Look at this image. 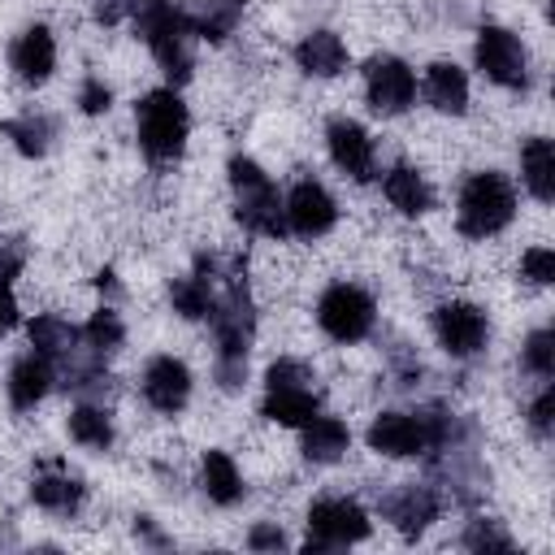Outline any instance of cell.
I'll use <instances>...</instances> for the list:
<instances>
[{"label":"cell","instance_id":"6da1fadb","mask_svg":"<svg viewBox=\"0 0 555 555\" xmlns=\"http://www.w3.org/2000/svg\"><path fill=\"white\" fill-rule=\"evenodd\" d=\"M212 330H217V386L221 390H238L247 382V343L256 330V312L243 286V273L234 269L225 278V295L212 304Z\"/></svg>","mask_w":555,"mask_h":555},{"label":"cell","instance_id":"7a4b0ae2","mask_svg":"<svg viewBox=\"0 0 555 555\" xmlns=\"http://www.w3.org/2000/svg\"><path fill=\"white\" fill-rule=\"evenodd\" d=\"M134 13V26L139 35L147 39V48L156 52L160 69L169 74L173 87H182L191 78V22H186V9L169 4V0H134L130 4Z\"/></svg>","mask_w":555,"mask_h":555},{"label":"cell","instance_id":"3957f363","mask_svg":"<svg viewBox=\"0 0 555 555\" xmlns=\"http://www.w3.org/2000/svg\"><path fill=\"white\" fill-rule=\"evenodd\" d=\"M230 186L238 195V221L251 234H269V238L286 234V204H282L278 186L264 178V169L256 160L234 156L230 160Z\"/></svg>","mask_w":555,"mask_h":555},{"label":"cell","instance_id":"277c9868","mask_svg":"<svg viewBox=\"0 0 555 555\" xmlns=\"http://www.w3.org/2000/svg\"><path fill=\"white\" fill-rule=\"evenodd\" d=\"M516 217V195H512V182L494 169L486 173H473L460 191V234L468 238H490L499 234L507 221Z\"/></svg>","mask_w":555,"mask_h":555},{"label":"cell","instance_id":"5b68a950","mask_svg":"<svg viewBox=\"0 0 555 555\" xmlns=\"http://www.w3.org/2000/svg\"><path fill=\"white\" fill-rule=\"evenodd\" d=\"M139 143L152 160H173L186 143V108L173 87L147 91L139 100Z\"/></svg>","mask_w":555,"mask_h":555},{"label":"cell","instance_id":"8992f818","mask_svg":"<svg viewBox=\"0 0 555 555\" xmlns=\"http://www.w3.org/2000/svg\"><path fill=\"white\" fill-rule=\"evenodd\" d=\"M317 321L334 343H360L373 330V299L360 286H330L317 304Z\"/></svg>","mask_w":555,"mask_h":555},{"label":"cell","instance_id":"52a82bcc","mask_svg":"<svg viewBox=\"0 0 555 555\" xmlns=\"http://www.w3.org/2000/svg\"><path fill=\"white\" fill-rule=\"evenodd\" d=\"M364 533H369V520L351 499H321L308 507V551L347 546V542H360Z\"/></svg>","mask_w":555,"mask_h":555},{"label":"cell","instance_id":"ba28073f","mask_svg":"<svg viewBox=\"0 0 555 555\" xmlns=\"http://www.w3.org/2000/svg\"><path fill=\"white\" fill-rule=\"evenodd\" d=\"M429 477L442 481V490H447L455 503H464V507H473V503L486 494V486H490V473H486V464L477 460L473 447H447V451H434V460H429Z\"/></svg>","mask_w":555,"mask_h":555},{"label":"cell","instance_id":"9c48e42d","mask_svg":"<svg viewBox=\"0 0 555 555\" xmlns=\"http://www.w3.org/2000/svg\"><path fill=\"white\" fill-rule=\"evenodd\" d=\"M477 69L499 82V87H525L529 82V61H525V48L512 30L503 26H486L477 35Z\"/></svg>","mask_w":555,"mask_h":555},{"label":"cell","instance_id":"30bf717a","mask_svg":"<svg viewBox=\"0 0 555 555\" xmlns=\"http://www.w3.org/2000/svg\"><path fill=\"white\" fill-rule=\"evenodd\" d=\"M364 91H369V104L386 117L403 113L416 95V74L399 61V56H373L369 69H364Z\"/></svg>","mask_w":555,"mask_h":555},{"label":"cell","instance_id":"8fae6325","mask_svg":"<svg viewBox=\"0 0 555 555\" xmlns=\"http://www.w3.org/2000/svg\"><path fill=\"white\" fill-rule=\"evenodd\" d=\"M434 334H438V343L447 347V356L468 360V356H477V351L486 347L490 325H486V312L473 308V304H442V308L434 312Z\"/></svg>","mask_w":555,"mask_h":555},{"label":"cell","instance_id":"7c38bea8","mask_svg":"<svg viewBox=\"0 0 555 555\" xmlns=\"http://www.w3.org/2000/svg\"><path fill=\"white\" fill-rule=\"evenodd\" d=\"M438 512H442V499H438V490L434 486H399V490H390L386 499H382V516L399 529V533H408V538H416L421 529H429L434 520H438Z\"/></svg>","mask_w":555,"mask_h":555},{"label":"cell","instance_id":"4fadbf2b","mask_svg":"<svg viewBox=\"0 0 555 555\" xmlns=\"http://www.w3.org/2000/svg\"><path fill=\"white\" fill-rule=\"evenodd\" d=\"M334 217H338V208L321 182H299L286 199V225L304 238H321L334 225Z\"/></svg>","mask_w":555,"mask_h":555},{"label":"cell","instance_id":"5bb4252c","mask_svg":"<svg viewBox=\"0 0 555 555\" xmlns=\"http://www.w3.org/2000/svg\"><path fill=\"white\" fill-rule=\"evenodd\" d=\"M191 395V373L182 360L173 356H156L147 369H143V399L156 408V412H178Z\"/></svg>","mask_w":555,"mask_h":555},{"label":"cell","instance_id":"9a60e30c","mask_svg":"<svg viewBox=\"0 0 555 555\" xmlns=\"http://www.w3.org/2000/svg\"><path fill=\"white\" fill-rule=\"evenodd\" d=\"M325 139H330V156H334V165H338L343 173H351V178H360V182L373 178V143H369V134H364L356 121H347V117L330 121Z\"/></svg>","mask_w":555,"mask_h":555},{"label":"cell","instance_id":"2e32d148","mask_svg":"<svg viewBox=\"0 0 555 555\" xmlns=\"http://www.w3.org/2000/svg\"><path fill=\"white\" fill-rule=\"evenodd\" d=\"M9 65L17 69L22 82H43V78L52 74V65H56V43H52L48 26L22 30V35L13 39V48H9Z\"/></svg>","mask_w":555,"mask_h":555},{"label":"cell","instance_id":"e0dca14e","mask_svg":"<svg viewBox=\"0 0 555 555\" xmlns=\"http://www.w3.org/2000/svg\"><path fill=\"white\" fill-rule=\"evenodd\" d=\"M369 447L377 455H421L425 451V438H421V425L416 416H403V412H382L373 425H369Z\"/></svg>","mask_w":555,"mask_h":555},{"label":"cell","instance_id":"ac0fdd59","mask_svg":"<svg viewBox=\"0 0 555 555\" xmlns=\"http://www.w3.org/2000/svg\"><path fill=\"white\" fill-rule=\"evenodd\" d=\"M212 273H217V260L212 256H199L195 260V273L191 278H178L169 286V304L173 312H182L186 321H199V317H212Z\"/></svg>","mask_w":555,"mask_h":555},{"label":"cell","instance_id":"d6986e66","mask_svg":"<svg viewBox=\"0 0 555 555\" xmlns=\"http://www.w3.org/2000/svg\"><path fill=\"white\" fill-rule=\"evenodd\" d=\"M48 386H52V360H43L39 351L22 356V360L9 369V403H13L17 412L35 408V403L48 395Z\"/></svg>","mask_w":555,"mask_h":555},{"label":"cell","instance_id":"ffe728a7","mask_svg":"<svg viewBox=\"0 0 555 555\" xmlns=\"http://www.w3.org/2000/svg\"><path fill=\"white\" fill-rule=\"evenodd\" d=\"M295 61H299V69H304V74L334 78V74L347 65V48H343V39H338L334 30H312V35H304V39H299Z\"/></svg>","mask_w":555,"mask_h":555},{"label":"cell","instance_id":"44dd1931","mask_svg":"<svg viewBox=\"0 0 555 555\" xmlns=\"http://www.w3.org/2000/svg\"><path fill=\"white\" fill-rule=\"evenodd\" d=\"M425 100H429L438 113L460 117V113L468 108V78H464V69H455V65H447V61L429 65V69H425Z\"/></svg>","mask_w":555,"mask_h":555},{"label":"cell","instance_id":"7402d4cb","mask_svg":"<svg viewBox=\"0 0 555 555\" xmlns=\"http://www.w3.org/2000/svg\"><path fill=\"white\" fill-rule=\"evenodd\" d=\"M520 178H525L533 199H542V204L555 199V147H551V139H529L520 147Z\"/></svg>","mask_w":555,"mask_h":555},{"label":"cell","instance_id":"603a6c76","mask_svg":"<svg viewBox=\"0 0 555 555\" xmlns=\"http://www.w3.org/2000/svg\"><path fill=\"white\" fill-rule=\"evenodd\" d=\"M30 499H35L43 512L69 516V512H78V503H82V481L69 477V473H61V468H43V473L30 481Z\"/></svg>","mask_w":555,"mask_h":555},{"label":"cell","instance_id":"cb8c5ba5","mask_svg":"<svg viewBox=\"0 0 555 555\" xmlns=\"http://www.w3.org/2000/svg\"><path fill=\"white\" fill-rule=\"evenodd\" d=\"M382 186H386V199H390L403 217H421V212H429V204H434V191H429L425 178H421L416 169H408V165H395Z\"/></svg>","mask_w":555,"mask_h":555},{"label":"cell","instance_id":"d4e9b609","mask_svg":"<svg viewBox=\"0 0 555 555\" xmlns=\"http://www.w3.org/2000/svg\"><path fill=\"white\" fill-rule=\"evenodd\" d=\"M347 442H351V434H347V425L334 421V416H312V421L304 425V455H308L312 464H334V460H343Z\"/></svg>","mask_w":555,"mask_h":555},{"label":"cell","instance_id":"484cf974","mask_svg":"<svg viewBox=\"0 0 555 555\" xmlns=\"http://www.w3.org/2000/svg\"><path fill=\"white\" fill-rule=\"evenodd\" d=\"M317 395L308 390V386H282V390H269L264 395V416L269 421H278V425H308L312 416H317Z\"/></svg>","mask_w":555,"mask_h":555},{"label":"cell","instance_id":"4316f807","mask_svg":"<svg viewBox=\"0 0 555 555\" xmlns=\"http://www.w3.org/2000/svg\"><path fill=\"white\" fill-rule=\"evenodd\" d=\"M238 17H243V0H199L191 13H186V22H191V35H199V39H225L234 26H238Z\"/></svg>","mask_w":555,"mask_h":555},{"label":"cell","instance_id":"83f0119b","mask_svg":"<svg viewBox=\"0 0 555 555\" xmlns=\"http://www.w3.org/2000/svg\"><path fill=\"white\" fill-rule=\"evenodd\" d=\"M204 494L221 507H234L243 499V477L234 468V460L225 451H208L204 455Z\"/></svg>","mask_w":555,"mask_h":555},{"label":"cell","instance_id":"f1b7e54d","mask_svg":"<svg viewBox=\"0 0 555 555\" xmlns=\"http://www.w3.org/2000/svg\"><path fill=\"white\" fill-rule=\"evenodd\" d=\"M4 134L17 143L22 156H43L52 147V134H56V121L43 117V113H22L13 121H4Z\"/></svg>","mask_w":555,"mask_h":555},{"label":"cell","instance_id":"f546056e","mask_svg":"<svg viewBox=\"0 0 555 555\" xmlns=\"http://www.w3.org/2000/svg\"><path fill=\"white\" fill-rule=\"evenodd\" d=\"M30 343H35V351H39L43 360H61V356L74 351L78 330L65 325L61 317H35V321H30Z\"/></svg>","mask_w":555,"mask_h":555},{"label":"cell","instance_id":"4dcf8cb0","mask_svg":"<svg viewBox=\"0 0 555 555\" xmlns=\"http://www.w3.org/2000/svg\"><path fill=\"white\" fill-rule=\"evenodd\" d=\"M69 438H74V442H82V447H95V451H104V447L113 442V425H108V412H104V408H95V403H82V408H74V412H69Z\"/></svg>","mask_w":555,"mask_h":555},{"label":"cell","instance_id":"1f68e13d","mask_svg":"<svg viewBox=\"0 0 555 555\" xmlns=\"http://www.w3.org/2000/svg\"><path fill=\"white\" fill-rule=\"evenodd\" d=\"M78 338H82L91 351L108 356V351L121 343V321H117V312H113V308H100V312H91V321L78 330Z\"/></svg>","mask_w":555,"mask_h":555},{"label":"cell","instance_id":"d6a6232c","mask_svg":"<svg viewBox=\"0 0 555 555\" xmlns=\"http://www.w3.org/2000/svg\"><path fill=\"white\" fill-rule=\"evenodd\" d=\"M525 369L538 373V377H551L555 373V334L551 330H533L525 338Z\"/></svg>","mask_w":555,"mask_h":555},{"label":"cell","instance_id":"836d02e7","mask_svg":"<svg viewBox=\"0 0 555 555\" xmlns=\"http://www.w3.org/2000/svg\"><path fill=\"white\" fill-rule=\"evenodd\" d=\"M464 546H468V551H477V555H486V551L507 555V551H512V538H507L494 520H473V525L464 529Z\"/></svg>","mask_w":555,"mask_h":555},{"label":"cell","instance_id":"e575fe53","mask_svg":"<svg viewBox=\"0 0 555 555\" xmlns=\"http://www.w3.org/2000/svg\"><path fill=\"white\" fill-rule=\"evenodd\" d=\"M520 273H525L529 282L546 286V282L555 278V251H551V247H529V251L520 256Z\"/></svg>","mask_w":555,"mask_h":555},{"label":"cell","instance_id":"d590c367","mask_svg":"<svg viewBox=\"0 0 555 555\" xmlns=\"http://www.w3.org/2000/svg\"><path fill=\"white\" fill-rule=\"evenodd\" d=\"M312 382V373H308V364H299V360H278L273 369H269V390H282V386H308Z\"/></svg>","mask_w":555,"mask_h":555},{"label":"cell","instance_id":"8d00e7d4","mask_svg":"<svg viewBox=\"0 0 555 555\" xmlns=\"http://www.w3.org/2000/svg\"><path fill=\"white\" fill-rule=\"evenodd\" d=\"M529 425H533V434H538V438H546V434H551V425H555V390H551V386L533 399V408H529Z\"/></svg>","mask_w":555,"mask_h":555},{"label":"cell","instance_id":"74e56055","mask_svg":"<svg viewBox=\"0 0 555 555\" xmlns=\"http://www.w3.org/2000/svg\"><path fill=\"white\" fill-rule=\"evenodd\" d=\"M78 104H82V113H91V117H95V113H104V108L113 104V91H108L100 78H87V82H82V91H78Z\"/></svg>","mask_w":555,"mask_h":555},{"label":"cell","instance_id":"f35d334b","mask_svg":"<svg viewBox=\"0 0 555 555\" xmlns=\"http://www.w3.org/2000/svg\"><path fill=\"white\" fill-rule=\"evenodd\" d=\"M247 546H251V551H282V546H286V533H282L278 525H256V529L247 533Z\"/></svg>","mask_w":555,"mask_h":555},{"label":"cell","instance_id":"ab89813d","mask_svg":"<svg viewBox=\"0 0 555 555\" xmlns=\"http://www.w3.org/2000/svg\"><path fill=\"white\" fill-rule=\"evenodd\" d=\"M17 321V304H13V286H0V330H9Z\"/></svg>","mask_w":555,"mask_h":555},{"label":"cell","instance_id":"60d3db41","mask_svg":"<svg viewBox=\"0 0 555 555\" xmlns=\"http://www.w3.org/2000/svg\"><path fill=\"white\" fill-rule=\"evenodd\" d=\"M95 286H100L104 295H117V291H121V286H117V273H113V269H104V273L95 278Z\"/></svg>","mask_w":555,"mask_h":555},{"label":"cell","instance_id":"b9f144b4","mask_svg":"<svg viewBox=\"0 0 555 555\" xmlns=\"http://www.w3.org/2000/svg\"><path fill=\"white\" fill-rule=\"evenodd\" d=\"M134 529H139V533H143V538H147L152 546H165V538H160V533L152 529V520H147V516H139V525H134Z\"/></svg>","mask_w":555,"mask_h":555}]
</instances>
